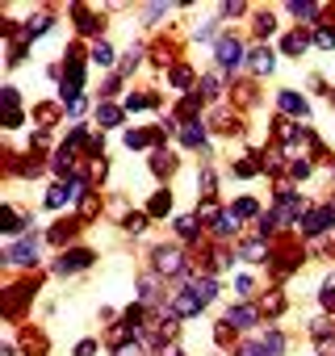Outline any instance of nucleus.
Segmentation results:
<instances>
[{
  "label": "nucleus",
  "instance_id": "f257e3e1",
  "mask_svg": "<svg viewBox=\"0 0 335 356\" xmlns=\"http://www.w3.org/2000/svg\"><path fill=\"white\" fill-rule=\"evenodd\" d=\"M218 59H222V63H235V59H239V47H235V42L227 38V42L218 47Z\"/></svg>",
  "mask_w": 335,
  "mask_h": 356
},
{
  "label": "nucleus",
  "instance_id": "39448f33",
  "mask_svg": "<svg viewBox=\"0 0 335 356\" xmlns=\"http://www.w3.org/2000/svg\"><path fill=\"white\" fill-rule=\"evenodd\" d=\"M252 63H256V72H268V67H272V55H264V51H260Z\"/></svg>",
  "mask_w": 335,
  "mask_h": 356
},
{
  "label": "nucleus",
  "instance_id": "f03ea898",
  "mask_svg": "<svg viewBox=\"0 0 335 356\" xmlns=\"http://www.w3.org/2000/svg\"><path fill=\"white\" fill-rule=\"evenodd\" d=\"M289 13H293V17H314V13H318V5H310V0H302V5H289Z\"/></svg>",
  "mask_w": 335,
  "mask_h": 356
},
{
  "label": "nucleus",
  "instance_id": "7ed1b4c3",
  "mask_svg": "<svg viewBox=\"0 0 335 356\" xmlns=\"http://www.w3.org/2000/svg\"><path fill=\"white\" fill-rule=\"evenodd\" d=\"M281 105H285L289 113H306V105H302V97H293V92H285V97H281Z\"/></svg>",
  "mask_w": 335,
  "mask_h": 356
},
{
  "label": "nucleus",
  "instance_id": "20e7f679",
  "mask_svg": "<svg viewBox=\"0 0 335 356\" xmlns=\"http://www.w3.org/2000/svg\"><path fill=\"white\" fill-rule=\"evenodd\" d=\"M285 51H289V55L306 51V38H302V34H289V38H285Z\"/></svg>",
  "mask_w": 335,
  "mask_h": 356
}]
</instances>
